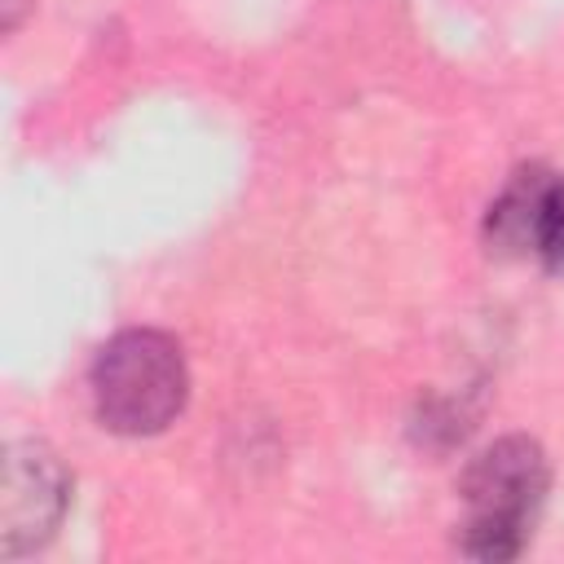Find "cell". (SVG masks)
<instances>
[{
  "mask_svg": "<svg viewBox=\"0 0 564 564\" xmlns=\"http://www.w3.org/2000/svg\"><path fill=\"white\" fill-rule=\"evenodd\" d=\"M70 507V471L44 441H13L0 476V551L18 560L40 551Z\"/></svg>",
  "mask_w": 564,
  "mask_h": 564,
  "instance_id": "obj_3",
  "label": "cell"
},
{
  "mask_svg": "<svg viewBox=\"0 0 564 564\" xmlns=\"http://www.w3.org/2000/svg\"><path fill=\"white\" fill-rule=\"evenodd\" d=\"M551 463L533 436H498L463 471V533L458 546L471 560H516L546 507Z\"/></svg>",
  "mask_w": 564,
  "mask_h": 564,
  "instance_id": "obj_1",
  "label": "cell"
},
{
  "mask_svg": "<svg viewBox=\"0 0 564 564\" xmlns=\"http://www.w3.org/2000/svg\"><path fill=\"white\" fill-rule=\"evenodd\" d=\"M88 388L101 427L119 436H154L185 410L189 397L185 352L163 330L150 326L119 330L97 348Z\"/></svg>",
  "mask_w": 564,
  "mask_h": 564,
  "instance_id": "obj_2",
  "label": "cell"
},
{
  "mask_svg": "<svg viewBox=\"0 0 564 564\" xmlns=\"http://www.w3.org/2000/svg\"><path fill=\"white\" fill-rule=\"evenodd\" d=\"M555 172L542 163L516 167L511 181L498 189V198L485 212V247L498 260H529L538 256V234H542V212L551 194Z\"/></svg>",
  "mask_w": 564,
  "mask_h": 564,
  "instance_id": "obj_4",
  "label": "cell"
},
{
  "mask_svg": "<svg viewBox=\"0 0 564 564\" xmlns=\"http://www.w3.org/2000/svg\"><path fill=\"white\" fill-rule=\"evenodd\" d=\"M546 273L564 278V172H555L551 194H546V212H542V234H538V256Z\"/></svg>",
  "mask_w": 564,
  "mask_h": 564,
  "instance_id": "obj_5",
  "label": "cell"
},
{
  "mask_svg": "<svg viewBox=\"0 0 564 564\" xmlns=\"http://www.w3.org/2000/svg\"><path fill=\"white\" fill-rule=\"evenodd\" d=\"M22 9H26V0H4V31H13V26H18Z\"/></svg>",
  "mask_w": 564,
  "mask_h": 564,
  "instance_id": "obj_6",
  "label": "cell"
}]
</instances>
